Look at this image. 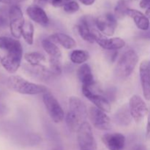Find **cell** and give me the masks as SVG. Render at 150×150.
Returning <instances> with one entry per match:
<instances>
[{
	"instance_id": "obj_1",
	"label": "cell",
	"mask_w": 150,
	"mask_h": 150,
	"mask_svg": "<svg viewBox=\"0 0 150 150\" xmlns=\"http://www.w3.org/2000/svg\"><path fill=\"white\" fill-rule=\"evenodd\" d=\"M68 112L65 117L67 128L71 132H77L79 127L86 121L88 111L84 103L78 97L72 96L68 100Z\"/></svg>"
},
{
	"instance_id": "obj_2",
	"label": "cell",
	"mask_w": 150,
	"mask_h": 150,
	"mask_svg": "<svg viewBox=\"0 0 150 150\" xmlns=\"http://www.w3.org/2000/svg\"><path fill=\"white\" fill-rule=\"evenodd\" d=\"M7 86L12 90L22 95H35L44 94L48 89L43 85L29 82L20 76H10L7 79Z\"/></svg>"
},
{
	"instance_id": "obj_3",
	"label": "cell",
	"mask_w": 150,
	"mask_h": 150,
	"mask_svg": "<svg viewBox=\"0 0 150 150\" xmlns=\"http://www.w3.org/2000/svg\"><path fill=\"white\" fill-rule=\"evenodd\" d=\"M139 62V56L133 49L123 53L116 67V75L120 79H127L133 73Z\"/></svg>"
},
{
	"instance_id": "obj_4",
	"label": "cell",
	"mask_w": 150,
	"mask_h": 150,
	"mask_svg": "<svg viewBox=\"0 0 150 150\" xmlns=\"http://www.w3.org/2000/svg\"><path fill=\"white\" fill-rule=\"evenodd\" d=\"M42 100L46 111L51 120L55 123H60L64 120V112L57 98L48 91L42 95Z\"/></svg>"
},
{
	"instance_id": "obj_5",
	"label": "cell",
	"mask_w": 150,
	"mask_h": 150,
	"mask_svg": "<svg viewBox=\"0 0 150 150\" xmlns=\"http://www.w3.org/2000/svg\"><path fill=\"white\" fill-rule=\"evenodd\" d=\"M23 57V48L22 45L16 47L10 51H7V54L2 57L0 64L9 73H16L21 64Z\"/></svg>"
},
{
	"instance_id": "obj_6",
	"label": "cell",
	"mask_w": 150,
	"mask_h": 150,
	"mask_svg": "<svg viewBox=\"0 0 150 150\" xmlns=\"http://www.w3.org/2000/svg\"><path fill=\"white\" fill-rule=\"evenodd\" d=\"M9 26L12 35L14 38L19 39L21 37V30L24 24L23 12L17 4L11 5L8 11Z\"/></svg>"
},
{
	"instance_id": "obj_7",
	"label": "cell",
	"mask_w": 150,
	"mask_h": 150,
	"mask_svg": "<svg viewBox=\"0 0 150 150\" xmlns=\"http://www.w3.org/2000/svg\"><path fill=\"white\" fill-rule=\"evenodd\" d=\"M78 143L81 149L97 150V143L90 124L84 122L77 131Z\"/></svg>"
},
{
	"instance_id": "obj_8",
	"label": "cell",
	"mask_w": 150,
	"mask_h": 150,
	"mask_svg": "<svg viewBox=\"0 0 150 150\" xmlns=\"http://www.w3.org/2000/svg\"><path fill=\"white\" fill-rule=\"evenodd\" d=\"M128 105L133 120L136 123H140L145 116L147 115L149 111L147 105L139 95H133L129 100Z\"/></svg>"
},
{
	"instance_id": "obj_9",
	"label": "cell",
	"mask_w": 150,
	"mask_h": 150,
	"mask_svg": "<svg viewBox=\"0 0 150 150\" xmlns=\"http://www.w3.org/2000/svg\"><path fill=\"white\" fill-rule=\"evenodd\" d=\"M89 119L95 128L100 130H108L111 129V120L106 112L96 106H92L88 111Z\"/></svg>"
},
{
	"instance_id": "obj_10",
	"label": "cell",
	"mask_w": 150,
	"mask_h": 150,
	"mask_svg": "<svg viewBox=\"0 0 150 150\" xmlns=\"http://www.w3.org/2000/svg\"><path fill=\"white\" fill-rule=\"evenodd\" d=\"M117 26V18L112 13H108L96 18V27L101 34L112 36Z\"/></svg>"
},
{
	"instance_id": "obj_11",
	"label": "cell",
	"mask_w": 150,
	"mask_h": 150,
	"mask_svg": "<svg viewBox=\"0 0 150 150\" xmlns=\"http://www.w3.org/2000/svg\"><path fill=\"white\" fill-rule=\"evenodd\" d=\"M82 92L83 95L95 105V106L98 107V108L106 113L111 111V103L107 98L104 97L103 95L95 93L91 88L86 86H82Z\"/></svg>"
},
{
	"instance_id": "obj_12",
	"label": "cell",
	"mask_w": 150,
	"mask_h": 150,
	"mask_svg": "<svg viewBox=\"0 0 150 150\" xmlns=\"http://www.w3.org/2000/svg\"><path fill=\"white\" fill-rule=\"evenodd\" d=\"M23 69L28 76L40 81L49 80L53 76H54L50 68H47L42 64L38 65H31L27 63V64L23 66Z\"/></svg>"
},
{
	"instance_id": "obj_13",
	"label": "cell",
	"mask_w": 150,
	"mask_h": 150,
	"mask_svg": "<svg viewBox=\"0 0 150 150\" xmlns=\"http://www.w3.org/2000/svg\"><path fill=\"white\" fill-rule=\"evenodd\" d=\"M125 137L120 133H106L102 137L103 143L108 150H124Z\"/></svg>"
},
{
	"instance_id": "obj_14",
	"label": "cell",
	"mask_w": 150,
	"mask_h": 150,
	"mask_svg": "<svg viewBox=\"0 0 150 150\" xmlns=\"http://www.w3.org/2000/svg\"><path fill=\"white\" fill-rule=\"evenodd\" d=\"M141 83L143 95L146 100H150V62H142L139 67Z\"/></svg>"
},
{
	"instance_id": "obj_15",
	"label": "cell",
	"mask_w": 150,
	"mask_h": 150,
	"mask_svg": "<svg viewBox=\"0 0 150 150\" xmlns=\"http://www.w3.org/2000/svg\"><path fill=\"white\" fill-rule=\"evenodd\" d=\"M26 14L31 20L41 26H47L49 23V18L45 10L37 4L29 6L26 8Z\"/></svg>"
},
{
	"instance_id": "obj_16",
	"label": "cell",
	"mask_w": 150,
	"mask_h": 150,
	"mask_svg": "<svg viewBox=\"0 0 150 150\" xmlns=\"http://www.w3.org/2000/svg\"><path fill=\"white\" fill-rule=\"evenodd\" d=\"M96 42L103 49L108 51H117L119 49L124 48L126 42L122 38H107L101 35L97 38Z\"/></svg>"
},
{
	"instance_id": "obj_17",
	"label": "cell",
	"mask_w": 150,
	"mask_h": 150,
	"mask_svg": "<svg viewBox=\"0 0 150 150\" xmlns=\"http://www.w3.org/2000/svg\"><path fill=\"white\" fill-rule=\"evenodd\" d=\"M127 16L133 19L138 29L143 31H146L149 29L150 23L149 18L146 16V15L144 14L139 10L130 8L127 10Z\"/></svg>"
},
{
	"instance_id": "obj_18",
	"label": "cell",
	"mask_w": 150,
	"mask_h": 150,
	"mask_svg": "<svg viewBox=\"0 0 150 150\" xmlns=\"http://www.w3.org/2000/svg\"><path fill=\"white\" fill-rule=\"evenodd\" d=\"M77 76L82 83V86L92 88L95 85L94 76L89 64H82L78 70Z\"/></svg>"
},
{
	"instance_id": "obj_19",
	"label": "cell",
	"mask_w": 150,
	"mask_h": 150,
	"mask_svg": "<svg viewBox=\"0 0 150 150\" xmlns=\"http://www.w3.org/2000/svg\"><path fill=\"white\" fill-rule=\"evenodd\" d=\"M49 39L55 43L59 44L66 49H73L76 46V40L71 36L62 32L53 34L49 37Z\"/></svg>"
},
{
	"instance_id": "obj_20",
	"label": "cell",
	"mask_w": 150,
	"mask_h": 150,
	"mask_svg": "<svg viewBox=\"0 0 150 150\" xmlns=\"http://www.w3.org/2000/svg\"><path fill=\"white\" fill-rule=\"evenodd\" d=\"M133 117L130 114L129 105H125L116 112L114 115V121L121 126H128L131 123Z\"/></svg>"
},
{
	"instance_id": "obj_21",
	"label": "cell",
	"mask_w": 150,
	"mask_h": 150,
	"mask_svg": "<svg viewBox=\"0 0 150 150\" xmlns=\"http://www.w3.org/2000/svg\"><path fill=\"white\" fill-rule=\"evenodd\" d=\"M41 45L44 51L49 56V58L61 59V50L52 40L50 39H44L41 42Z\"/></svg>"
},
{
	"instance_id": "obj_22",
	"label": "cell",
	"mask_w": 150,
	"mask_h": 150,
	"mask_svg": "<svg viewBox=\"0 0 150 150\" xmlns=\"http://www.w3.org/2000/svg\"><path fill=\"white\" fill-rule=\"evenodd\" d=\"M89 53L86 50L76 49L73 50L70 55L71 62L74 64H84L89 59Z\"/></svg>"
},
{
	"instance_id": "obj_23",
	"label": "cell",
	"mask_w": 150,
	"mask_h": 150,
	"mask_svg": "<svg viewBox=\"0 0 150 150\" xmlns=\"http://www.w3.org/2000/svg\"><path fill=\"white\" fill-rule=\"evenodd\" d=\"M34 33L35 28L30 21H25L21 30V36L28 45H32L34 42Z\"/></svg>"
},
{
	"instance_id": "obj_24",
	"label": "cell",
	"mask_w": 150,
	"mask_h": 150,
	"mask_svg": "<svg viewBox=\"0 0 150 150\" xmlns=\"http://www.w3.org/2000/svg\"><path fill=\"white\" fill-rule=\"evenodd\" d=\"M130 0H119L114 7V16L117 19L121 20L127 16V10H129Z\"/></svg>"
},
{
	"instance_id": "obj_25",
	"label": "cell",
	"mask_w": 150,
	"mask_h": 150,
	"mask_svg": "<svg viewBox=\"0 0 150 150\" xmlns=\"http://www.w3.org/2000/svg\"><path fill=\"white\" fill-rule=\"evenodd\" d=\"M20 45H21V43L16 38L14 39L9 37L0 36V49L5 50L7 52Z\"/></svg>"
},
{
	"instance_id": "obj_26",
	"label": "cell",
	"mask_w": 150,
	"mask_h": 150,
	"mask_svg": "<svg viewBox=\"0 0 150 150\" xmlns=\"http://www.w3.org/2000/svg\"><path fill=\"white\" fill-rule=\"evenodd\" d=\"M24 59L31 65H38L45 61V56L40 52H29L24 54Z\"/></svg>"
},
{
	"instance_id": "obj_27",
	"label": "cell",
	"mask_w": 150,
	"mask_h": 150,
	"mask_svg": "<svg viewBox=\"0 0 150 150\" xmlns=\"http://www.w3.org/2000/svg\"><path fill=\"white\" fill-rule=\"evenodd\" d=\"M50 70H51L54 76H59L62 72L61 59L49 58Z\"/></svg>"
},
{
	"instance_id": "obj_28",
	"label": "cell",
	"mask_w": 150,
	"mask_h": 150,
	"mask_svg": "<svg viewBox=\"0 0 150 150\" xmlns=\"http://www.w3.org/2000/svg\"><path fill=\"white\" fill-rule=\"evenodd\" d=\"M79 8H80L79 4H78L77 1H74V0H71L63 5V9H64V12L67 13H76L79 11Z\"/></svg>"
},
{
	"instance_id": "obj_29",
	"label": "cell",
	"mask_w": 150,
	"mask_h": 150,
	"mask_svg": "<svg viewBox=\"0 0 150 150\" xmlns=\"http://www.w3.org/2000/svg\"><path fill=\"white\" fill-rule=\"evenodd\" d=\"M26 0H0V3L5 4H10V5H16L20 3L24 2Z\"/></svg>"
},
{
	"instance_id": "obj_30",
	"label": "cell",
	"mask_w": 150,
	"mask_h": 150,
	"mask_svg": "<svg viewBox=\"0 0 150 150\" xmlns=\"http://www.w3.org/2000/svg\"><path fill=\"white\" fill-rule=\"evenodd\" d=\"M146 137L150 138V108L147 114V124H146Z\"/></svg>"
},
{
	"instance_id": "obj_31",
	"label": "cell",
	"mask_w": 150,
	"mask_h": 150,
	"mask_svg": "<svg viewBox=\"0 0 150 150\" xmlns=\"http://www.w3.org/2000/svg\"><path fill=\"white\" fill-rule=\"evenodd\" d=\"M34 4H37V5L40 6V7H45L48 2V0H33Z\"/></svg>"
},
{
	"instance_id": "obj_32",
	"label": "cell",
	"mask_w": 150,
	"mask_h": 150,
	"mask_svg": "<svg viewBox=\"0 0 150 150\" xmlns=\"http://www.w3.org/2000/svg\"><path fill=\"white\" fill-rule=\"evenodd\" d=\"M50 3L52 4L53 6L56 7H62L63 5L62 4V0H48Z\"/></svg>"
},
{
	"instance_id": "obj_33",
	"label": "cell",
	"mask_w": 150,
	"mask_h": 150,
	"mask_svg": "<svg viewBox=\"0 0 150 150\" xmlns=\"http://www.w3.org/2000/svg\"><path fill=\"white\" fill-rule=\"evenodd\" d=\"M140 7L143 9H147L150 7V0H142L140 2Z\"/></svg>"
},
{
	"instance_id": "obj_34",
	"label": "cell",
	"mask_w": 150,
	"mask_h": 150,
	"mask_svg": "<svg viewBox=\"0 0 150 150\" xmlns=\"http://www.w3.org/2000/svg\"><path fill=\"white\" fill-rule=\"evenodd\" d=\"M79 1L86 6H90L95 3V0H79Z\"/></svg>"
},
{
	"instance_id": "obj_35",
	"label": "cell",
	"mask_w": 150,
	"mask_h": 150,
	"mask_svg": "<svg viewBox=\"0 0 150 150\" xmlns=\"http://www.w3.org/2000/svg\"><path fill=\"white\" fill-rule=\"evenodd\" d=\"M132 150H146V147L143 144H137L132 149Z\"/></svg>"
},
{
	"instance_id": "obj_36",
	"label": "cell",
	"mask_w": 150,
	"mask_h": 150,
	"mask_svg": "<svg viewBox=\"0 0 150 150\" xmlns=\"http://www.w3.org/2000/svg\"><path fill=\"white\" fill-rule=\"evenodd\" d=\"M6 23H7V21H6V19L4 18L2 16L0 15V28L4 27V26H6Z\"/></svg>"
},
{
	"instance_id": "obj_37",
	"label": "cell",
	"mask_w": 150,
	"mask_h": 150,
	"mask_svg": "<svg viewBox=\"0 0 150 150\" xmlns=\"http://www.w3.org/2000/svg\"><path fill=\"white\" fill-rule=\"evenodd\" d=\"M1 57H0V62H1Z\"/></svg>"
},
{
	"instance_id": "obj_38",
	"label": "cell",
	"mask_w": 150,
	"mask_h": 150,
	"mask_svg": "<svg viewBox=\"0 0 150 150\" xmlns=\"http://www.w3.org/2000/svg\"><path fill=\"white\" fill-rule=\"evenodd\" d=\"M81 150H87V149H81Z\"/></svg>"
},
{
	"instance_id": "obj_39",
	"label": "cell",
	"mask_w": 150,
	"mask_h": 150,
	"mask_svg": "<svg viewBox=\"0 0 150 150\" xmlns=\"http://www.w3.org/2000/svg\"><path fill=\"white\" fill-rule=\"evenodd\" d=\"M149 28H150V27H149Z\"/></svg>"
}]
</instances>
